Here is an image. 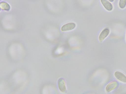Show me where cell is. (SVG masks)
Wrapping results in <instances>:
<instances>
[{"mask_svg": "<svg viewBox=\"0 0 126 94\" xmlns=\"http://www.w3.org/2000/svg\"><path fill=\"white\" fill-rule=\"evenodd\" d=\"M119 6L121 9H124L126 6V0H119Z\"/></svg>", "mask_w": 126, "mask_h": 94, "instance_id": "cell-8", "label": "cell"}, {"mask_svg": "<svg viewBox=\"0 0 126 94\" xmlns=\"http://www.w3.org/2000/svg\"><path fill=\"white\" fill-rule=\"evenodd\" d=\"M76 27V24L74 23H70L63 25L61 28L62 32L71 30L74 29Z\"/></svg>", "mask_w": 126, "mask_h": 94, "instance_id": "cell-1", "label": "cell"}, {"mask_svg": "<svg viewBox=\"0 0 126 94\" xmlns=\"http://www.w3.org/2000/svg\"><path fill=\"white\" fill-rule=\"evenodd\" d=\"M110 30L107 28L104 29L100 33L98 37V39L100 42H102L109 35Z\"/></svg>", "mask_w": 126, "mask_h": 94, "instance_id": "cell-2", "label": "cell"}, {"mask_svg": "<svg viewBox=\"0 0 126 94\" xmlns=\"http://www.w3.org/2000/svg\"><path fill=\"white\" fill-rule=\"evenodd\" d=\"M0 8L4 10H9L10 9V6L7 3L4 2L0 3Z\"/></svg>", "mask_w": 126, "mask_h": 94, "instance_id": "cell-7", "label": "cell"}, {"mask_svg": "<svg viewBox=\"0 0 126 94\" xmlns=\"http://www.w3.org/2000/svg\"><path fill=\"white\" fill-rule=\"evenodd\" d=\"M118 85V83L117 81L111 82L107 85L106 87V90L108 92H111L115 89Z\"/></svg>", "mask_w": 126, "mask_h": 94, "instance_id": "cell-4", "label": "cell"}, {"mask_svg": "<svg viewBox=\"0 0 126 94\" xmlns=\"http://www.w3.org/2000/svg\"><path fill=\"white\" fill-rule=\"evenodd\" d=\"M102 5L107 10L111 11L113 9V6L111 3L108 0H100Z\"/></svg>", "mask_w": 126, "mask_h": 94, "instance_id": "cell-5", "label": "cell"}, {"mask_svg": "<svg viewBox=\"0 0 126 94\" xmlns=\"http://www.w3.org/2000/svg\"></svg>", "mask_w": 126, "mask_h": 94, "instance_id": "cell-10", "label": "cell"}, {"mask_svg": "<svg viewBox=\"0 0 126 94\" xmlns=\"http://www.w3.org/2000/svg\"><path fill=\"white\" fill-rule=\"evenodd\" d=\"M58 86L59 90L62 92H64L66 90V86L64 80L60 78L58 81Z\"/></svg>", "mask_w": 126, "mask_h": 94, "instance_id": "cell-6", "label": "cell"}, {"mask_svg": "<svg viewBox=\"0 0 126 94\" xmlns=\"http://www.w3.org/2000/svg\"><path fill=\"white\" fill-rule=\"evenodd\" d=\"M108 0L109 1H110L111 2H113V1L114 0Z\"/></svg>", "mask_w": 126, "mask_h": 94, "instance_id": "cell-9", "label": "cell"}, {"mask_svg": "<svg viewBox=\"0 0 126 94\" xmlns=\"http://www.w3.org/2000/svg\"></svg>", "mask_w": 126, "mask_h": 94, "instance_id": "cell-11", "label": "cell"}, {"mask_svg": "<svg viewBox=\"0 0 126 94\" xmlns=\"http://www.w3.org/2000/svg\"><path fill=\"white\" fill-rule=\"evenodd\" d=\"M114 76L119 81L126 83V76L122 72L118 71H116L114 73Z\"/></svg>", "mask_w": 126, "mask_h": 94, "instance_id": "cell-3", "label": "cell"}]
</instances>
